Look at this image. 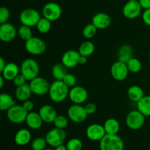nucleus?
Wrapping results in <instances>:
<instances>
[{
  "instance_id": "1",
  "label": "nucleus",
  "mask_w": 150,
  "mask_h": 150,
  "mask_svg": "<svg viewBox=\"0 0 150 150\" xmlns=\"http://www.w3.org/2000/svg\"><path fill=\"white\" fill-rule=\"evenodd\" d=\"M70 88L62 81L56 80L50 85L48 95L53 102L62 103L69 97Z\"/></svg>"
},
{
  "instance_id": "2",
  "label": "nucleus",
  "mask_w": 150,
  "mask_h": 150,
  "mask_svg": "<svg viewBox=\"0 0 150 150\" xmlns=\"http://www.w3.org/2000/svg\"><path fill=\"white\" fill-rule=\"evenodd\" d=\"M100 150H124L125 142L117 134H106L100 141Z\"/></svg>"
},
{
  "instance_id": "3",
  "label": "nucleus",
  "mask_w": 150,
  "mask_h": 150,
  "mask_svg": "<svg viewBox=\"0 0 150 150\" xmlns=\"http://www.w3.org/2000/svg\"><path fill=\"white\" fill-rule=\"evenodd\" d=\"M21 73L29 81L38 77L40 73V66L34 59H26L22 62L20 67Z\"/></svg>"
},
{
  "instance_id": "4",
  "label": "nucleus",
  "mask_w": 150,
  "mask_h": 150,
  "mask_svg": "<svg viewBox=\"0 0 150 150\" xmlns=\"http://www.w3.org/2000/svg\"><path fill=\"white\" fill-rule=\"evenodd\" d=\"M46 44L43 40L38 37H32L25 42V49L29 54L39 56L44 54L46 51Z\"/></svg>"
},
{
  "instance_id": "5",
  "label": "nucleus",
  "mask_w": 150,
  "mask_h": 150,
  "mask_svg": "<svg viewBox=\"0 0 150 150\" xmlns=\"http://www.w3.org/2000/svg\"><path fill=\"white\" fill-rule=\"evenodd\" d=\"M45 138L48 145L51 147L55 148L59 145L64 144V142L66 141L67 135L63 129L54 127L47 133Z\"/></svg>"
},
{
  "instance_id": "6",
  "label": "nucleus",
  "mask_w": 150,
  "mask_h": 150,
  "mask_svg": "<svg viewBox=\"0 0 150 150\" xmlns=\"http://www.w3.org/2000/svg\"><path fill=\"white\" fill-rule=\"evenodd\" d=\"M41 18L39 12L33 8L24 9L19 15V21L21 24L29 27L36 26Z\"/></svg>"
},
{
  "instance_id": "7",
  "label": "nucleus",
  "mask_w": 150,
  "mask_h": 150,
  "mask_svg": "<svg viewBox=\"0 0 150 150\" xmlns=\"http://www.w3.org/2000/svg\"><path fill=\"white\" fill-rule=\"evenodd\" d=\"M145 117H146L138 109L131 111L126 117V125L130 130H139L144 125Z\"/></svg>"
},
{
  "instance_id": "8",
  "label": "nucleus",
  "mask_w": 150,
  "mask_h": 150,
  "mask_svg": "<svg viewBox=\"0 0 150 150\" xmlns=\"http://www.w3.org/2000/svg\"><path fill=\"white\" fill-rule=\"evenodd\" d=\"M67 117L75 123H82L86 120L88 114L85 107L81 104H73L67 109Z\"/></svg>"
},
{
  "instance_id": "9",
  "label": "nucleus",
  "mask_w": 150,
  "mask_h": 150,
  "mask_svg": "<svg viewBox=\"0 0 150 150\" xmlns=\"http://www.w3.org/2000/svg\"><path fill=\"white\" fill-rule=\"evenodd\" d=\"M28 112L22 105L16 104L7 111V117L9 121L14 124H21L26 121Z\"/></svg>"
},
{
  "instance_id": "10",
  "label": "nucleus",
  "mask_w": 150,
  "mask_h": 150,
  "mask_svg": "<svg viewBox=\"0 0 150 150\" xmlns=\"http://www.w3.org/2000/svg\"><path fill=\"white\" fill-rule=\"evenodd\" d=\"M62 13V10L61 6L54 1L46 3L42 7V16L51 21V22L59 19Z\"/></svg>"
},
{
  "instance_id": "11",
  "label": "nucleus",
  "mask_w": 150,
  "mask_h": 150,
  "mask_svg": "<svg viewBox=\"0 0 150 150\" xmlns=\"http://www.w3.org/2000/svg\"><path fill=\"white\" fill-rule=\"evenodd\" d=\"M32 94L42 96L48 93L50 88V84L48 81L42 77L38 76L35 79H32L29 83Z\"/></svg>"
},
{
  "instance_id": "12",
  "label": "nucleus",
  "mask_w": 150,
  "mask_h": 150,
  "mask_svg": "<svg viewBox=\"0 0 150 150\" xmlns=\"http://www.w3.org/2000/svg\"><path fill=\"white\" fill-rule=\"evenodd\" d=\"M142 11V7L137 1H127L122 8V14L126 18L135 19L139 17Z\"/></svg>"
},
{
  "instance_id": "13",
  "label": "nucleus",
  "mask_w": 150,
  "mask_h": 150,
  "mask_svg": "<svg viewBox=\"0 0 150 150\" xmlns=\"http://www.w3.org/2000/svg\"><path fill=\"white\" fill-rule=\"evenodd\" d=\"M69 98L74 104H83L88 98V92L81 86H75L70 88Z\"/></svg>"
},
{
  "instance_id": "14",
  "label": "nucleus",
  "mask_w": 150,
  "mask_h": 150,
  "mask_svg": "<svg viewBox=\"0 0 150 150\" xmlns=\"http://www.w3.org/2000/svg\"><path fill=\"white\" fill-rule=\"evenodd\" d=\"M111 73L116 81H122L125 80L129 73L127 64L120 61L115 62L111 67Z\"/></svg>"
},
{
  "instance_id": "15",
  "label": "nucleus",
  "mask_w": 150,
  "mask_h": 150,
  "mask_svg": "<svg viewBox=\"0 0 150 150\" xmlns=\"http://www.w3.org/2000/svg\"><path fill=\"white\" fill-rule=\"evenodd\" d=\"M18 31L14 25L6 22L0 24V40L4 42H10L16 38Z\"/></svg>"
},
{
  "instance_id": "16",
  "label": "nucleus",
  "mask_w": 150,
  "mask_h": 150,
  "mask_svg": "<svg viewBox=\"0 0 150 150\" xmlns=\"http://www.w3.org/2000/svg\"><path fill=\"white\" fill-rule=\"evenodd\" d=\"M86 137L92 142H100L106 135L103 125L100 124H92L86 130Z\"/></svg>"
},
{
  "instance_id": "17",
  "label": "nucleus",
  "mask_w": 150,
  "mask_h": 150,
  "mask_svg": "<svg viewBox=\"0 0 150 150\" xmlns=\"http://www.w3.org/2000/svg\"><path fill=\"white\" fill-rule=\"evenodd\" d=\"M81 54L79 51L68 50L63 54L62 57V63L67 68H73L79 64Z\"/></svg>"
},
{
  "instance_id": "18",
  "label": "nucleus",
  "mask_w": 150,
  "mask_h": 150,
  "mask_svg": "<svg viewBox=\"0 0 150 150\" xmlns=\"http://www.w3.org/2000/svg\"><path fill=\"white\" fill-rule=\"evenodd\" d=\"M38 113L40 115L42 121L47 124L54 123L56 117H57V110L51 105H44L41 106Z\"/></svg>"
},
{
  "instance_id": "19",
  "label": "nucleus",
  "mask_w": 150,
  "mask_h": 150,
  "mask_svg": "<svg viewBox=\"0 0 150 150\" xmlns=\"http://www.w3.org/2000/svg\"><path fill=\"white\" fill-rule=\"evenodd\" d=\"M92 23L98 29H105L111 25V18L107 13H98L93 16Z\"/></svg>"
},
{
  "instance_id": "20",
  "label": "nucleus",
  "mask_w": 150,
  "mask_h": 150,
  "mask_svg": "<svg viewBox=\"0 0 150 150\" xmlns=\"http://www.w3.org/2000/svg\"><path fill=\"white\" fill-rule=\"evenodd\" d=\"M25 122L32 130H38L42 127L44 122L42 121L39 113L31 111L28 113Z\"/></svg>"
},
{
  "instance_id": "21",
  "label": "nucleus",
  "mask_w": 150,
  "mask_h": 150,
  "mask_svg": "<svg viewBox=\"0 0 150 150\" xmlns=\"http://www.w3.org/2000/svg\"><path fill=\"white\" fill-rule=\"evenodd\" d=\"M21 73L20 67L14 62L7 63L4 70L1 72V75L6 81H13L17 75Z\"/></svg>"
},
{
  "instance_id": "22",
  "label": "nucleus",
  "mask_w": 150,
  "mask_h": 150,
  "mask_svg": "<svg viewBox=\"0 0 150 150\" xmlns=\"http://www.w3.org/2000/svg\"><path fill=\"white\" fill-rule=\"evenodd\" d=\"M32 140L31 132L27 129H20L14 136V142L18 146H26Z\"/></svg>"
},
{
  "instance_id": "23",
  "label": "nucleus",
  "mask_w": 150,
  "mask_h": 150,
  "mask_svg": "<svg viewBox=\"0 0 150 150\" xmlns=\"http://www.w3.org/2000/svg\"><path fill=\"white\" fill-rule=\"evenodd\" d=\"M32 95V89H31L29 84H27V83H25L22 86H17L16 91H15L16 98L21 102H24L27 100H29Z\"/></svg>"
},
{
  "instance_id": "24",
  "label": "nucleus",
  "mask_w": 150,
  "mask_h": 150,
  "mask_svg": "<svg viewBox=\"0 0 150 150\" xmlns=\"http://www.w3.org/2000/svg\"><path fill=\"white\" fill-rule=\"evenodd\" d=\"M106 134L116 135L120 130V124L118 120L115 118H109L105 120L103 125Z\"/></svg>"
},
{
  "instance_id": "25",
  "label": "nucleus",
  "mask_w": 150,
  "mask_h": 150,
  "mask_svg": "<svg viewBox=\"0 0 150 150\" xmlns=\"http://www.w3.org/2000/svg\"><path fill=\"white\" fill-rule=\"evenodd\" d=\"M144 96L143 89L137 85H133L127 89V97L133 102L138 103Z\"/></svg>"
},
{
  "instance_id": "26",
  "label": "nucleus",
  "mask_w": 150,
  "mask_h": 150,
  "mask_svg": "<svg viewBox=\"0 0 150 150\" xmlns=\"http://www.w3.org/2000/svg\"><path fill=\"white\" fill-rule=\"evenodd\" d=\"M16 104V101L10 95L7 93L0 95V110L1 111H7Z\"/></svg>"
},
{
  "instance_id": "27",
  "label": "nucleus",
  "mask_w": 150,
  "mask_h": 150,
  "mask_svg": "<svg viewBox=\"0 0 150 150\" xmlns=\"http://www.w3.org/2000/svg\"><path fill=\"white\" fill-rule=\"evenodd\" d=\"M137 109L145 117H150V95L144 96L137 103Z\"/></svg>"
},
{
  "instance_id": "28",
  "label": "nucleus",
  "mask_w": 150,
  "mask_h": 150,
  "mask_svg": "<svg viewBox=\"0 0 150 150\" xmlns=\"http://www.w3.org/2000/svg\"><path fill=\"white\" fill-rule=\"evenodd\" d=\"M67 67L62 64V63H57L54 64L51 69V74L52 76L54 78L55 80L62 81L65 75L67 74Z\"/></svg>"
},
{
  "instance_id": "29",
  "label": "nucleus",
  "mask_w": 150,
  "mask_h": 150,
  "mask_svg": "<svg viewBox=\"0 0 150 150\" xmlns=\"http://www.w3.org/2000/svg\"><path fill=\"white\" fill-rule=\"evenodd\" d=\"M132 48L128 45H123L120 47L118 52V61L127 63L130 59L133 57L132 56Z\"/></svg>"
},
{
  "instance_id": "30",
  "label": "nucleus",
  "mask_w": 150,
  "mask_h": 150,
  "mask_svg": "<svg viewBox=\"0 0 150 150\" xmlns=\"http://www.w3.org/2000/svg\"><path fill=\"white\" fill-rule=\"evenodd\" d=\"M95 47L92 42L89 40L84 41L80 45L79 48V52L81 56L89 57L95 52Z\"/></svg>"
},
{
  "instance_id": "31",
  "label": "nucleus",
  "mask_w": 150,
  "mask_h": 150,
  "mask_svg": "<svg viewBox=\"0 0 150 150\" xmlns=\"http://www.w3.org/2000/svg\"><path fill=\"white\" fill-rule=\"evenodd\" d=\"M36 27L40 33L46 34L51 30V21L45 18L42 17L38 21V24L36 25Z\"/></svg>"
},
{
  "instance_id": "32",
  "label": "nucleus",
  "mask_w": 150,
  "mask_h": 150,
  "mask_svg": "<svg viewBox=\"0 0 150 150\" xmlns=\"http://www.w3.org/2000/svg\"><path fill=\"white\" fill-rule=\"evenodd\" d=\"M126 64H127L129 72L132 73H137L142 70V64L140 60L137 58L132 57Z\"/></svg>"
},
{
  "instance_id": "33",
  "label": "nucleus",
  "mask_w": 150,
  "mask_h": 150,
  "mask_svg": "<svg viewBox=\"0 0 150 150\" xmlns=\"http://www.w3.org/2000/svg\"><path fill=\"white\" fill-rule=\"evenodd\" d=\"M18 35L22 40H24L25 42L30 39L32 37H33L31 27L22 24L18 29Z\"/></svg>"
},
{
  "instance_id": "34",
  "label": "nucleus",
  "mask_w": 150,
  "mask_h": 150,
  "mask_svg": "<svg viewBox=\"0 0 150 150\" xmlns=\"http://www.w3.org/2000/svg\"><path fill=\"white\" fill-rule=\"evenodd\" d=\"M97 31H98V29L93 23H89V24L86 25L83 29L82 35H83V38H85L86 39H92L96 35Z\"/></svg>"
},
{
  "instance_id": "35",
  "label": "nucleus",
  "mask_w": 150,
  "mask_h": 150,
  "mask_svg": "<svg viewBox=\"0 0 150 150\" xmlns=\"http://www.w3.org/2000/svg\"><path fill=\"white\" fill-rule=\"evenodd\" d=\"M48 144L45 138L38 137L34 139L31 144V147L32 150H44L46 149V145Z\"/></svg>"
},
{
  "instance_id": "36",
  "label": "nucleus",
  "mask_w": 150,
  "mask_h": 150,
  "mask_svg": "<svg viewBox=\"0 0 150 150\" xmlns=\"http://www.w3.org/2000/svg\"><path fill=\"white\" fill-rule=\"evenodd\" d=\"M66 146L67 150H81L83 148V143L79 139L73 138L67 142Z\"/></svg>"
},
{
  "instance_id": "37",
  "label": "nucleus",
  "mask_w": 150,
  "mask_h": 150,
  "mask_svg": "<svg viewBox=\"0 0 150 150\" xmlns=\"http://www.w3.org/2000/svg\"><path fill=\"white\" fill-rule=\"evenodd\" d=\"M54 125L55 127L64 130L68 125V120L63 115H57L54 122Z\"/></svg>"
},
{
  "instance_id": "38",
  "label": "nucleus",
  "mask_w": 150,
  "mask_h": 150,
  "mask_svg": "<svg viewBox=\"0 0 150 150\" xmlns=\"http://www.w3.org/2000/svg\"><path fill=\"white\" fill-rule=\"evenodd\" d=\"M62 81L68 86L69 88H72L76 86V78L75 76L70 73H67L64 79H62Z\"/></svg>"
},
{
  "instance_id": "39",
  "label": "nucleus",
  "mask_w": 150,
  "mask_h": 150,
  "mask_svg": "<svg viewBox=\"0 0 150 150\" xmlns=\"http://www.w3.org/2000/svg\"><path fill=\"white\" fill-rule=\"evenodd\" d=\"M10 13L7 7H1L0 8V23H4L7 22L10 18Z\"/></svg>"
},
{
  "instance_id": "40",
  "label": "nucleus",
  "mask_w": 150,
  "mask_h": 150,
  "mask_svg": "<svg viewBox=\"0 0 150 150\" xmlns=\"http://www.w3.org/2000/svg\"><path fill=\"white\" fill-rule=\"evenodd\" d=\"M26 81L27 80L26 79V78H25L24 76L20 73L18 75H17V76L14 78L13 81L15 86L17 87V86H22V85L25 84Z\"/></svg>"
},
{
  "instance_id": "41",
  "label": "nucleus",
  "mask_w": 150,
  "mask_h": 150,
  "mask_svg": "<svg viewBox=\"0 0 150 150\" xmlns=\"http://www.w3.org/2000/svg\"><path fill=\"white\" fill-rule=\"evenodd\" d=\"M85 109L87 112L88 115H91L96 112L97 111V105L94 103H89L85 105Z\"/></svg>"
},
{
  "instance_id": "42",
  "label": "nucleus",
  "mask_w": 150,
  "mask_h": 150,
  "mask_svg": "<svg viewBox=\"0 0 150 150\" xmlns=\"http://www.w3.org/2000/svg\"><path fill=\"white\" fill-rule=\"evenodd\" d=\"M23 108H25L26 111L28 113L31 112V111H33L34 107H35V105H34V103L32 102L30 100H27L23 102V104H22Z\"/></svg>"
},
{
  "instance_id": "43",
  "label": "nucleus",
  "mask_w": 150,
  "mask_h": 150,
  "mask_svg": "<svg viewBox=\"0 0 150 150\" xmlns=\"http://www.w3.org/2000/svg\"><path fill=\"white\" fill-rule=\"evenodd\" d=\"M142 20L144 23L150 26V9L144 10L142 13Z\"/></svg>"
},
{
  "instance_id": "44",
  "label": "nucleus",
  "mask_w": 150,
  "mask_h": 150,
  "mask_svg": "<svg viewBox=\"0 0 150 150\" xmlns=\"http://www.w3.org/2000/svg\"><path fill=\"white\" fill-rule=\"evenodd\" d=\"M142 9L147 10L150 9V0H139Z\"/></svg>"
},
{
  "instance_id": "45",
  "label": "nucleus",
  "mask_w": 150,
  "mask_h": 150,
  "mask_svg": "<svg viewBox=\"0 0 150 150\" xmlns=\"http://www.w3.org/2000/svg\"><path fill=\"white\" fill-rule=\"evenodd\" d=\"M6 64H6L5 61H4V59H3V57H0V72H1L4 70Z\"/></svg>"
},
{
  "instance_id": "46",
  "label": "nucleus",
  "mask_w": 150,
  "mask_h": 150,
  "mask_svg": "<svg viewBox=\"0 0 150 150\" xmlns=\"http://www.w3.org/2000/svg\"><path fill=\"white\" fill-rule=\"evenodd\" d=\"M87 57L81 55L80 59H79V64H85L87 62Z\"/></svg>"
},
{
  "instance_id": "47",
  "label": "nucleus",
  "mask_w": 150,
  "mask_h": 150,
  "mask_svg": "<svg viewBox=\"0 0 150 150\" xmlns=\"http://www.w3.org/2000/svg\"><path fill=\"white\" fill-rule=\"evenodd\" d=\"M54 149L55 150H67V148L65 145L61 144V145H59V146L55 147V149Z\"/></svg>"
},
{
  "instance_id": "48",
  "label": "nucleus",
  "mask_w": 150,
  "mask_h": 150,
  "mask_svg": "<svg viewBox=\"0 0 150 150\" xmlns=\"http://www.w3.org/2000/svg\"><path fill=\"white\" fill-rule=\"evenodd\" d=\"M4 81H6L5 79H4L2 76H0V88H2L4 86Z\"/></svg>"
},
{
  "instance_id": "49",
  "label": "nucleus",
  "mask_w": 150,
  "mask_h": 150,
  "mask_svg": "<svg viewBox=\"0 0 150 150\" xmlns=\"http://www.w3.org/2000/svg\"><path fill=\"white\" fill-rule=\"evenodd\" d=\"M44 150H55V149H51V148H47V149H44Z\"/></svg>"
},
{
  "instance_id": "50",
  "label": "nucleus",
  "mask_w": 150,
  "mask_h": 150,
  "mask_svg": "<svg viewBox=\"0 0 150 150\" xmlns=\"http://www.w3.org/2000/svg\"><path fill=\"white\" fill-rule=\"evenodd\" d=\"M127 1H137V0H127Z\"/></svg>"
},
{
  "instance_id": "51",
  "label": "nucleus",
  "mask_w": 150,
  "mask_h": 150,
  "mask_svg": "<svg viewBox=\"0 0 150 150\" xmlns=\"http://www.w3.org/2000/svg\"><path fill=\"white\" fill-rule=\"evenodd\" d=\"M149 59H150V51H149Z\"/></svg>"
}]
</instances>
